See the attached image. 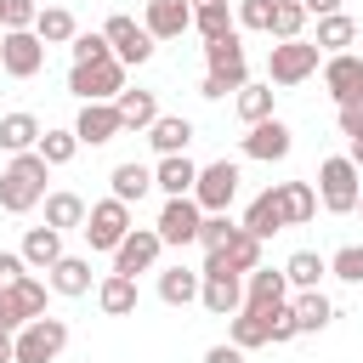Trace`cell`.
I'll use <instances>...</instances> for the list:
<instances>
[{
	"mask_svg": "<svg viewBox=\"0 0 363 363\" xmlns=\"http://www.w3.org/2000/svg\"><path fill=\"white\" fill-rule=\"evenodd\" d=\"M45 176H51V164L28 147V153H11V164L0 170V210L6 216H28L40 199H45Z\"/></svg>",
	"mask_w": 363,
	"mask_h": 363,
	"instance_id": "1",
	"label": "cell"
},
{
	"mask_svg": "<svg viewBox=\"0 0 363 363\" xmlns=\"http://www.w3.org/2000/svg\"><path fill=\"white\" fill-rule=\"evenodd\" d=\"M62 346H68V323L51 318V312L28 318V323L11 335V357H17V363H57Z\"/></svg>",
	"mask_w": 363,
	"mask_h": 363,
	"instance_id": "2",
	"label": "cell"
},
{
	"mask_svg": "<svg viewBox=\"0 0 363 363\" xmlns=\"http://www.w3.org/2000/svg\"><path fill=\"white\" fill-rule=\"evenodd\" d=\"M357 193H363V170H357L346 153L318 164V204H323L329 216H352V210H357Z\"/></svg>",
	"mask_w": 363,
	"mask_h": 363,
	"instance_id": "3",
	"label": "cell"
},
{
	"mask_svg": "<svg viewBox=\"0 0 363 363\" xmlns=\"http://www.w3.org/2000/svg\"><path fill=\"white\" fill-rule=\"evenodd\" d=\"M68 91L79 102H113L125 91V62L119 57H96V62H74L68 68Z\"/></svg>",
	"mask_w": 363,
	"mask_h": 363,
	"instance_id": "4",
	"label": "cell"
},
{
	"mask_svg": "<svg viewBox=\"0 0 363 363\" xmlns=\"http://www.w3.org/2000/svg\"><path fill=\"white\" fill-rule=\"evenodd\" d=\"M130 227H136V221H130V204H119V199L108 193V199H96V204L85 210V227H79V233H85V244H91V250L113 255V250H119V238H125Z\"/></svg>",
	"mask_w": 363,
	"mask_h": 363,
	"instance_id": "5",
	"label": "cell"
},
{
	"mask_svg": "<svg viewBox=\"0 0 363 363\" xmlns=\"http://www.w3.org/2000/svg\"><path fill=\"white\" fill-rule=\"evenodd\" d=\"M318 45L312 40H278L272 51H267V85H301V79H312L318 74Z\"/></svg>",
	"mask_w": 363,
	"mask_h": 363,
	"instance_id": "6",
	"label": "cell"
},
{
	"mask_svg": "<svg viewBox=\"0 0 363 363\" xmlns=\"http://www.w3.org/2000/svg\"><path fill=\"white\" fill-rule=\"evenodd\" d=\"M199 306L210 318H233L244 306V272H233V267H199Z\"/></svg>",
	"mask_w": 363,
	"mask_h": 363,
	"instance_id": "7",
	"label": "cell"
},
{
	"mask_svg": "<svg viewBox=\"0 0 363 363\" xmlns=\"http://www.w3.org/2000/svg\"><path fill=\"white\" fill-rule=\"evenodd\" d=\"M0 68L11 79H34L45 68V40L34 28H0Z\"/></svg>",
	"mask_w": 363,
	"mask_h": 363,
	"instance_id": "8",
	"label": "cell"
},
{
	"mask_svg": "<svg viewBox=\"0 0 363 363\" xmlns=\"http://www.w3.org/2000/svg\"><path fill=\"white\" fill-rule=\"evenodd\" d=\"M102 40H108V51H113L125 68H142V62L153 57V45H159L136 17H108V23H102Z\"/></svg>",
	"mask_w": 363,
	"mask_h": 363,
	"instance_id": "9",
	"label": "cell"
},
{
	"mask_svg": "<svg viewBox=\"0 0 363 363\" xmlns=\"http://www.w3.org/2000/svg\"><path fill=\"white\" fill-rule=\"evenodd\" d=\"M238 164L233 159H216V164H199V182H193V199H199V210L210 216V210H227L233 199H238Z\"/></svg>",
	"mask_w": 363,
	"mask_h": 363,
	"instance_id": "10",
	"label": "cell"
},
{
	"mask_svg": "<svg viewBox=\"0 0 363 363\" xmlns=\"http://www.w3.org/2000/svg\"><path fill=\"white\" fill-rule=\"evenodd\" d=\"M204 74H216L227 91H238V85L250 79V57H244V45H238V28H233L227 40H204Z\"/></svg>",
	"mask_w": 363,
	"mask_h": 363,
	"instance_id": "11",
	"label": "cell"
},
{
	"mask_svg": "<svg viewBox=\"0 0 363 363\" xmlns=\"http://www.w3.org/2000/svg\"><path fill=\"white\" fill-rule=\"evenodd\" d=\"M199 221H204L199 199H193V193H176V199H164V210H159L153 233H159L164 244H193V238H199Z\"/></svg>",
	"mask_w": 363,
	"mask_h": 363,
	"instance_id": "12",
	"label": "cell"
},
{
	"mask_svg": "<svg viewBox=\"0 0 363 363\" xmlns=\"http://www.w3.org/2000/svg\"><path fill=\"white\" fill-rule=\"evenodd\" d=\"M159 250H164V238H159L153 227H130V233L119 238V250H113V272H125V278L153 272V267H159Z\"/></svg>",
	"mask_w": 363,
	"mask_h": 363,
	"instance_id": "13",
	"label": "cell"
},
{
	"mask_svg": "<svg viewBox=\"0 0 363 363\" xmlns=\"http://www.w3.org/2000/svg\"><path fill=\"white\" fill-rule=\"evenodd\" d=\"M289 147H295V130H289L278 113H272V119H255L250 136H244V159H261V164L289 159Z\"/></svg>",
	"mask_w": 363,
	"mask_h": 363,
	"instance_id": "14",
	"label": "cell"
},
{
	"mask_svg": "<svg viewBox=\"0 0 363 363\" xmlns=\"http://www.w3.org/2000/svg\"><path fill=\"white\" fill-rule=\"evenodd\" d=\"M323 91L335 96V108L340 102H363V57H352V51L323 57Z\"/></svg>",
	"mask_w": 363,
	"mask_h": 363,
	"instance_id": "15",
	"label": "cell"
},
{
	"mask_svg": "<svg viewBox=\"0 0 363 363\" xmlns=\"http://www.w3.org/2000/svg\"><path fill=\"white\" fill-rule=\"evenodd\" d=\"M74 136H79V147H102V142L125 136L119 108H113V102H85V108H79V119H74Z\"/></svg>",
	"mask_w": 363,
	"mask_h": 363,
	"instance_id": "16",
	"label": "cell"
},
{
	"mask_svg": "<svg viewBox=\"0 0 363 363\" xmlns=\"http://www.w3.org/2000/svg\"><path fill=\"white\" fill-rule=\"evenodd\" d=\"M45 284L57 289V295H68V301H79V295H91V284H96V272H91V255H57L51 261V272H45Z\"/></svg>",
	"mask_w": 363,
	"mask_h": 363,
	"instance_id": "17",
	"label": "cell"
},
{
	"mask_svg": "<svg viewBox=\"0 0 363 363\" xmlns=\"http://www.w3.org/2000/svg\"><path fill=\"white\" fill-rule=\"evenodd\" d=\"M142 28H147L153 40H182V34L193 28V6H187V0H147Z\"/></svg>",
	"mask_w": 363,
	"mask_h": 363,
	"instance_id": "18",
	"label": "cell"
},
{
	"mask_svg": "<svg viewBox=\"0 0 363 363\" xmlns=\"http://www.w3.org/2000/svg\"><path fill=\"white\" fill-rule=\"evenodd\" d=\"M284 301H289V278H284V267H278V272H272V267L244 272V306L272 312V306H284Z\"/></svg>",
	"mask_w": 363,
	"mask_h": 363,
	"instance_id": "19",
	"label": "cell"
},
{
	"mask_svg": "<svg viewBox=\"0 0 363 363\" xmlns=\"http://www.w3.org/2000/svg\"><path fill=\"white\" fill-rule=\"evenodd\" d=\"M278 210H284V227H306L318 216V187L312 182H278Z\"/></svg>",
	"mask_w": 363,
	"mask_h": 363,
	"instance_id": "20",
	"label": "cell"
},
{
	"mask_svg": "<svg viewBox=\"0 0 363 363\" xmlns=\"http://www.w3.org/2000/svg\"><path fill=\"white\" fill-rule=\"evenodd\" d=\"M193 182H199V164H193L187 153H164V159L153 164V187H159L164 199H176V193H193Z\"/></svg>",
	"mask_w": 363,
	"mask_h": 363,
	"instance_id": "21",
	"label": "cell"
},
{
	"mask_svg": "<svg viewBox=\"0 0 363 363\" xmlns=\"http://www.w3.org/2000/svg\"><path fill=\"white\" fill-rule=\"evenodd\" d=\"M17 255H23V267H28V272H51V261L62 255V233H57V227H28Z\"/></svg>",
	"mask_w": 363,
	"mask_h": 363,
	"instance_id": "22",
	"label": "cell"
},
{
	"mask_svg": "<svg viewBox=\"0 0 363 363\" xmlns=\"http://www.w3.org/2000/svg\"><path fill=\"white\" fill-rule=\"evenodd\" d=\"M113 108H119V125H125V130H147V125L159 119V96L142 91V85H136V91L125 85V91L113 96Z\"/></svg>",
	"mask_w": 363,
	"mask_h": 363,
	"instance_id": "23",
	"label": "cell"
},
{
	"mask_svg": "<svg viewBox=\"0 0 363 363\" xmlns=\"http://www.w3.org/2000/svg\"><path fill=\"white\" fill-rule=\"evenodd\" d=\"M147 142H153L159 159H164V153H187V142H193V119H182V113H159V119L147 125Z\"/></svg>",
	"mask_w": 363,
	"mask_h": 363,
	"instance_id": "24",
	"label": "cell"
},
{
	"mask_svg": "<svg viewBox=\"0 0 363 363\" xmlns=\"http://www.w3.org/2000/svg\"><path fill=\"white\" fill-rule=\"evenodd\" d=\"M108 187H113V199H119V204H142V199L153 193V170H147V164H136V159H125V164H113Z\"/></svg>",
	"mask_w": 363,
	"mask_h": 363,
	"instance_id": "25",
	"label": "cell"
},
{
	"mask_svg": "<svg viewBox=\"0 0 363 363\" xmlns=\"http://www.w3.org/2000/svg\"><path fill=\"white\" fill-rule=\"evenodd\" d=\"M96 306H102L108 318H130V312H136V278H125V272L96 278Z\"/></svg>",
	"mask_w": 363,
	"mask_h": 363,
	"instance_id": "26",
	"label": "cell"
},
{
	"mask_svg": "<svg viewBox=\"0 0 363 363\" xmlns=\"http://www.w3.org/2000/svg\"><path fill=\"white\" fill-rule=\"evenodd\" d=\"M289 312H295V329H301V335H318V329L335 323V306H329L323 289H301V295L289 301Z\"/></svg>",
	"mask_w": 363,
	"mask_h": 363,
	"instance_id": "27",
	"label": "cell"
},
{
	"mask_svg": "<svg viewBox=\"0 0 363 363\" xmlns=\"http://www.w3.org/2000/svg\"><path fill=\"white\" fill-rule=\"evenodd\" d=\"M40 204H45V227H57V233H68V227H85V210H91V204H85L79 193H68V187L45 193Z\"/></svg>",
	"mask_w": 363,
	"mask_h": 363,
	"instance_id": "28",
	"label": "cell"
},
{
	"mask_svg": "<svg viewBox=\"0 0 363 363\" xmlns=\"http://www.w3.org/2000/svg\"><path fill=\"white\" fill-rule=\"evenodd\" d=\"M40 142V119L34 113H0V153H28Z\"/></svg>",
	"mask_w": 363,
	"mask_h": 363,
	"instance_id": "29",
	"label": "cell"
},
{
	"mask_svg": "<svg viewBox=\"0 0 363 363\" xmlns=\"http://www.w3.org/2000/svg\"><path fill=\"white\" fill-rule=\"evenodd\" d=\"M193 28H199V40H227L238 23H233V6L227 0H199L193 6Z\"/></svg>",
	"mask_w": 363,
	"mask_h": 363,
	"instance_id": "30",
	"label": "cell"
},
{
	"mask_svg": "<svg viewBox=\"0 0 363 363\" xmlns=\"http://www.w3.org/2000/svg\"><path fill=\"white\" fill-rule=\"evenodd\" d=\"M352 40H357V17H346V11H329V17H318V40H312V45H318L323 57L346 51Z\"/></svg>",
	"mask_w": 363,
	"mask_h": 363,
	"instance_id": "31",
	"label": "cell"
},
{
	"mask_svg": "<svg viewBox=\"0 0 363 363\" xmlns=\"http://www.w3.org/2000/svg\"><path fill=\"white\" fill-rule=\"evenodd\" d=\"M238 227H250V233H255V238H272V233H278V227H284V210H278V193H272V187H267V193H255V199H250V210H244V221H238Z\"/></svg>",
	"mask_w": 363,
	"mask_h": 363,
	"instance_id": "32",
	"label": "cell"
},
{
	"mask_svg": "<svg viewBox=\"0 0 363 363\" xmlns=\"http://www.w3.org/2000/svg\"><path fill=\"white\" fill-rule=\"evenodd\" d=\"M159 301L164 306H193L199 301V272L193 267H164L159 272Z\"/></svg>",
	"mask_w": 363,
	"mask_h": 363,
	"instance_id": "33",
	"label": "cell"
},
{
	"mask_svg": "<svg viewBox=\"0 0 363 363\" xmlns=\"http://www.w3.org/2000/svg\"><path fill=\"white\" fill-rule=\"evenodd\" d=\"M221 255H227L233 272H255V267H261V238H255L250 227H233L227 244H221Z\"/></svg>",
	"mask_w": 363,
	"mask_h": 363,
	"instance_id": "34",
	"label": "cell"
},
{
	"mask_svg": "<svg viewBox=\"0 0 363 363\" xmlns=\"http://www.w3.org/2000/svg\"><path fill=\"white\" fill-rule=\"evenodd\" d=\"M329 272V255H318V250H295L289 261H284V278H289V289H318V278Z\"/></svg>",
	"mask_w": 363,
	"mask_h": 363,
	"instance_id": "35",
	"label": "cell"
},
{
	"mask_svg": "<svg viewBox=\"0 0 363 363\" xmlns=\"http://www.w3.org/2000/svg\"><path fill=\"white\" fill-rule=\"evenodd\" d=\"M6 301H11V306L23 312V323H28V318H40V312H45V284H40L34 272H17V278L6 284Z\"/></svg>",
	"mask_w": 363,
	"mask_h": 363,
	"instance_id": "36",
	"label": "cell"
},
{
	"mask_svg": "<svg viewBox=\"0 0 363 363\" xmlns=\"http://www.w3.org/2000/svg\"><path fill=\"white\" fill-rule=\"evenodd\" d=\"M34 34H40L45 45H68L79 28H74V11H68V6H40V17H34Z\"/></svg>",
	"mask_w": 363,
	"mask_h": 363,
	"instance_id": "37",
	"label": "cell"
},
{
	"mask_svg": "<svg viewBox=\"0 0 363 363\" xmlns=\"http://www.w3.org/2000/svg\"><path fill=\"white\" fill-rule=\"evenodd\" d=\"M272 96H278L272 85H250V79H244V85L233 91V108H238L244 125H255V119H272Z\"/></svg>",
	"mask_w": 363,
	"mask_h": 363,
	"instance_id": "38",
	"label": "cell"
},
{
	"mask_svg": "<svg viewBox=\"0 0 363 363\" xmlns=\"http://www.w3.org/2000/svg\"><path fill=\"white\" fill-rule=\"evenodd\" d=\"M233 346H238V352L267 346V312H261V306H238V312H233Z\"/></svg>",
	"mask_w": 363,
	"mask_h": 363,
	"instance_id": "39",
	"label": "cell"
},
{
	"mask_svg": "<svg viewBox=\"0 0 363 363\" xmlns=\"http://www.w3.org/2000/svg\"><path fill=\"white\" fill-rule=\"evenodd\" d=\"M34 153H40V159H45L51 170H57V164H68V159L79 153V136H74V130H40Z\"/></svg>",
	"mask_w": 363,
	"mask_h": 363,
	"instance_id": "40",
	"label": "cell"
},
{
	"mask_svg": "<svg viewBox=\"0 0 363 363\" xmlns=\"http://www.w3.org/2000/svg\"><path fill=\"white\" fill-rule=\"evenodd\" d=\"M301 28H306V6L301 0H272V40H301Z\"/></svg>",
	"mask_w": 363,
	"mask_h": 363,
	"instance_id": "41",
	"label": "cell"
},
{
	"mask_svg": "<svg viewBox=\"0 0 363 363\" xmlns=\"http://www.w3.org/2000/svg\"><path fill=\"white\" fill-rule=\"evenodd\" d=\"M329 272H335L340 284H363V244H340V250L329 255Z\"/></svg>",
	"mask_w": 363,
	"mask_h": 363,
	"instance_id": "42",
	"label": "cell"
},
{
	"mask_svg": "<svg viewBox=\"0 0 363 363\" xmlns=\"http://www.w3.org/2000/svg\"><path fill=\"white\" fill-rule=\"evenodd\" d=\"M233 23H238V28H250V34H267V28H272V0H238Z\"/></svg>",
	"mask_w": 363,
	"mask_h": 363,
	"instance_id": "43",
	"label": "cell"
},
{
	"mask_svg": "<svg viewBox=\"0 0 363 363\" xmlns=\"http://www.w3.org/2000/svg\"><path fill=\"white\" fill-rule=\"evenodd\" d=\"M301 329H295V312H289V301L284 306H272L267 312V346H284V340H295Z\"/></svg>",
	"mask_w": 363,
	"mask_h": 363,
	"instance_id": "44",
	"label": "cell"
},
{
	"mask_svg": "<svg viewBox=\"0 0 363 363\" xmlns=\"http://www.w3.org/2000/svg\"><path fill=\"white\" fill-rule=\"evenodd\" d=\"M40 6L34 0H0V28H34Z\"/></svg>",
	"mask_w": 363,
	"mask_h": 363,
	"instance_id": "45",
	"label": "cell"
},
{
	"mask_svg": "<svg viewBox=\"0 0 363 363\" xmlns=\"http://www.w3.org/2000/svg\"><path fill=\"white\" fill-rule=\"evenodd\" d=\"M68 51H74V62H96V57H113V51H108V40H102V28H96V34H74V40H68Z\"/></svg>",
	"mask_w": 363,
	"mask_h": 363,
	"instance_id": "46",
	"label": "cell"
},
{
	"mask_svg": "<svg viewBox=\"0 0 363 363\" xmlns=\"http://www.w3.org/2000/svg\"><path fill=\"white\" fill-rule=\"evenodd\" d=\"M363 130V102H340V136H357Z\"/></svg>",
	"mask_w": 363,
	"mask_h": 363,
	"instance_id": "47",
	"label": "cell"
},
{
	"mask_svg": "<svg viewBox=\"0 0 363 363\" xmlns=\"http://www.w3.org/2000/svg\"><path fill=\"white\" fill-rule=\"evenodd\" d=\"M17 272H28V267H23V255H17V250H0V289H6Z\"/></svg>",
	"mask_w": 363,
	"mask_h": 363,
	"instance_id": "48",
	"label": "cell"
},
{
	"mask_svg": "<svg viewBox=\"0 0 363 363\" xmlns=\"http://www.w3.org/2000/svg\"><path fill=\"white\" fill-rule=\"evenodd\" d=\"M17 329H23V312H17V306L6 301V289H0V335H17Z\"/></svg>",
	"mask_w": 363,
	"mask_h": 363,
	"instance_id": "49",
	"label": "cell"
},
{
	"mask_svg": "<svg viewBox=\"0 0 363 363\" xmlns=\"http://www.w3.org/2000/svg\"><path fill=\"white\" fill-rule=\"evenodd\" d=\"M204 363H244V352L227 340V346H210V352H204Z\"/></svg>",
	"mask_w": 363,
	"mask_h": 363,
	"instance_id": "50",
	"label": "cell"
},
{
	"mask_svg": "<svg viewBox=\"0 0 363 363\" xmlns=\"http://www.w3.org/2000/svg\"><path fill=\"white\" fill-rule=\"evenodd\" d=\"M306 6V17H329V11H340V0H301Z\"/></svg>",
	"mask_w": 363,
	"mask_h": 363,
	"instance_id": "51",
	"label": "cell"
},
{
	"mask_svg": "<svg viewBox=\"0 0 363 363\" xmlns=\"http://www.w3.org/2000/svg\"><path fill=\"white\" fill-rule=\"evenodd\" d=\"M346 142H352V153H346V159H352V164L363 170V130H357V136H346Z\"/></svg>",
	"mask_w": 363,
	"mask_h": 363,
	"instance_id": "52",
	"label": "cell"
},
{
	"mask_svg": "<svg viewBox=\"0 0 363 363\" xmlns=\"http://www.w3.org/2000/svg\"><path fill=\"white\" fill-rule=\"evenodd\" d=\"M0 363H17V357H11V335H0Z\"/></svg>",
	"mask_w": 363,
	"mask_h": 363,
	"instance_id": "53",
	"label": "cell"
},
{
	"mask_svg": "<svg viewBox=\"0 0 363 363\" xmlns=\"http://www.w3.org/2000/svg\"><path fill=\"white\" fill-rule=\"evenodd\" d=\"M357 216H363V193H357Z\"/></svg>",
	"mask_w": 363,
	"mask_h": 363,
	"instance_id": "54",
	"label": "cell"
}]
</instances>
